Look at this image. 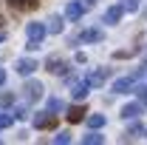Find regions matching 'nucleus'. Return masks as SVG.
Masks as SVG:
<instances>
[{"mask_svg":"<svg viewBox=\"0 0 147 145\" xmlns=\"http://www.w3.org/2000/svg\"><path fill=\"white\" fill-rule=\"evenodd\" d=\"M26 31H28V46H26V49H31V51L40 49V43H42V37H45V26H42V23H28Z\"/></svg>","mask_w":147,"mask_h":145,"instance_id":"obj_1","label":"nucleus"},{"mask_svg":"<svg viewBox=\"0 0 147 145\" xmlns=\"http://www.w3.org/2000/svg\"><path fill=\"white\" fill-rule=\"evenodd\" d=\"M144 74V68H139L136 74H130V77H122V80H116L113 83V94H127L130 88H133V83H136V77H142Z\"/></svg>","mask_w":147,"mask_h":145,"instance_id":"obj_2","label":"nucleus"},{"mask_svg":"<svg viewBox=\"0 0 147 145\" xmlns=\"http://www.w3.org/2000/svg\"><path fill=\"white\" fill-rule=\"evenodd\" d=\"M34 128H40V131L57 128V117L51 114V111H42V114H37V117H34Z\"/></svg>","mask_w":147,"mask_h":145,"instance_id":"obj_3","label":"nucleus"},{"mask_svg":"<svg viewBox=\"0 0 147 145\" xmlns=\"http://www.w3.org/2000/svg\"><path fill=\"white\" fill-rule=\"evenodd\" d=\"M85 114H88L85 105H71L65 117H68V122H71V125H76V122H82V120H85Z\"/></svg>","mask_w":147,"mask_h":145,"instance_id":"obj_4","label":"nucleus"},{"mask_svg":"<svg viewBox=\"0 0 147 145\" xmlns=\"http://www.w3.org/2000/svg\"><path fill=\"white\" fill-rule=\"evenodd\" d=\"M45 68L51 74H65L68 71V63H62L59 57H48V63H45Z\"/></svg>","mask_w":147,"mask_h":145,"instance_id":"obj_5","label":"nucleus"},{"mask_svg":"<svg viewBox=\"0 0 147 145\" xmlns=\"http://www.w3.org/2000/svg\"><path fill=\"white\" fill-rule=\"evenodd\" d=\"M88 88H91V83H88V80H76V83H74V88H71V94L76 97V100H85V97H88Z\"/></svg>","mask_w":147,"mask_h":145,"instance_id":"obj_6","label":"nucleus"},{"mask_svg":"<svg viewBox=\"0 0 147 145\" xmlns=\"http://www.w3.org/2000/svg\"><path fill=\"white\" fill-rule=\"evenodd\" d=\"M26 97H28V103L40 100V97H42V85L34 83V80H31V83H26Z\"/></svg>","mask_w":147,"mask_h":145,"instance_id":"obj_7","label":"nucleus"},{"mask_svg":"<svg viewBox=\"0 0 147 145\" xmlns=\"http://www.w3.org/2000/svg\"><path fill=\"white\" fill-rule=\"evenodd\" d=\"M122 117H125V120H139V117H142V103L125 105V108H122Z\"/></svg>","mask_w":147,"mask_h":145,"instance_id":"obj_8","label":"nucleus"},{"mask_svg":"<svg viewBox=\"0 0 147 145\" xmlns=\"http://www.w3.org/2000/svg\"><path fill=\"white\" fill-rule=\"evenodd\" d=\"M37 68V60H31V57H23V60H17V71L26 77V74H31Z\"/></svg>","mask_w":147,"mask_h":145,"instance_id":"obj_9","label":"nucleus"},{"mask_svg":"<svg viewBox=\"0 0 147 145\" xmlns=\"http://www.w3.org/2000/svg\"><path fill=\"white\" fill-rule=\"evenodd\" d=\"M102 37H105L102 29H88V31H82V34H79V40H85V43H99Z\"/></svg>","mask_w":147,"mask_h":145,"instance_id":"obj_10","label":"nucleus"},{"mask_svg":"<svg viewBox=\"0 0 147 145\" xmlns=\"http://www.w3.org/2000/svg\"><path fill=\"white\" fill-rule=\"evenodd\" d=\"M82 12H85V3H68V9H65V14H68L71 20H79Z\"/></svg>","mask_w":147,"mask_h":145,"instance_id":"obj_11","label":"nucleus"},{"mask_svg":"<svg viewBox=\"0 0 147 145\" xmlns=\"http://www.w3.org/2000/svg\"><path fill=\"white\" fill-rule=\"evenodd\" d=\"M119 17H122V6H110L108 12H105V23H119Z\"/></svg>","mask_w":147,"mask_h":145,"instance_id":"obj_12","label":"nucleus"},{"mask_svg":"<svg viewBox=\"0 0 147 145\" xmlns=\"http://www.w3.org/2000/svg\"><path fill=\"white\" fill-rule=\"evenodd\" d=\"M9 6L11 9H37L40 0H9Z\"/></svg>","mask_w":147,"mask_h":145,"instance_id":"obj_13","label":"nucleus"},{"mask_svg":"<svg viewBox=\"0 0 147 145\" xmlns=\"http://www.w3.org/2000/svg\"><path fill=\"white\" fill-rule=\"evenodd\" d=\"M108 77H110V71H108V68H102V71L91 74V77H88V83H91V85H102V83H105Z\"/></svg>","mask_w":147,"mask_h":145,"instance_id":"obj_14","label":"nucleus"},{"mask_svg":"<svg viewBox=\"0 0 147 145\" xmlns=\"http://www.w3.org/2000/svg\"><path fill=\"white\" fill-rule=\"evenodd\" d=\"M45 31H51V34H59L62 31V17H51L48 20V29Z\"/></svg>","mask_w":147,"mask_h":145,"instance_id":"obj_15","label":"nucleus"},{"mask_svg":"<svg viewBox=\"0 0 147 145\" xmlns=\"http://www.w3.org/2000/svg\"><path fill=\"white\" fill-rule=\"evenodd\" d=\"M102 140H105V137H102V134H96V128H91V134H88L82 142H85V145H99Z\"/></svg>","mask_w":147,"mask_h":145,"instance_id":"obj_16","label":"nucleus"},{"mask_svg":"<svg viewBox=\"0 0 147 145\" xmlns=\"http://www.w3.org/2000/svg\"><path fill=\"white\" fill-rule=\"evenodd\" d=\"M62 108H65V103H62L59 97H51V100H48V111H51V114H57V111H62Z\"/></svg>","mask_w":147,"mask_h":145,"instance_id":"obj_17","label":"nucleus"},{"mask_svg":"<svg viewBox=\"0 0 147 145\" xmlns=\"http://www.w3.org/2000/svg\"><path fill=\"white\" fill-rule=\"evenodd\" d=\"M122 12H139V0H122Z\"/></svg>","mask_w":147,"mask_h":145,"instance_id":"obj_18","label":"nucleus"},{"mask_svg":"<svg viewBox=\"0 0 147 145\" xmlns=\"http://www.w3.org/2000/svg\"><path fill=\"white\" fill-rule=\"evenodd\" d=\"M88 125L91 128H102L105 125V117H102V114H93V117H88Z\"/></svg>","mask_w":147,"mask_h":145,"instance_id":"obj_19","label":"nucleus"},{"mask_svg":"<svg viewBox=\"0 0 147 145\" xmlns=\"http://www.w3.org/2000/svg\"><path fill=\"white\" fill-rule=\"evenodd\" d=\"M14 122V114H0V128H9Z\"/></svg>","mask_w":147,"mask_h":145,"instance_id":"obj_20","label":"nucleus"},{"mask_svg":"<svg viewBox=\"0 0 147 145\" xmlns=\"http://www.w3.org/2000/svg\"><path fill=\"white\" fill-rule=\"evenodd\" d=\"M142 131H144V128L139 125V122H133V125L127 128V134H125V137H139V134H142Z\"/></svg>","mask_w":147,"mask_h":145,"instance_id":"obj_21","label":"nucleus"},{"mask_svg":"<svg viewBox=\"0 0 147 145\" xmlns=\"http://www.w3.org/2000/svg\"><path fill=\"white\" fill-rule=\"evenodd\" d=\"M136 94H139V103H142V105H147V85H139V88H136Z\"/></svg>","mask_w":147,"mask_h":145,"instance_id":"obj_22","label":"nucleus"},{"mask_svg":"<svg viewBox=\"0 0 147 145\" xmlns=\"http://www.w3.org/2000/svg\"><path fill=\"white\" fill-rule=\"evenodd\" d=\"M54 142H59V145L71 142V134H68V131H62V134H57V137H54Z\"/></svg>","mask_w":147,"mask_h":145,"instance_id":"obj_23","label":"nucleus"},{"mask_svg":"<svg viewBox=\"0 0 147 145\" xmlns=\"http://www.w3.org/2000/svg\"><path fill=\"white\" fill-rule=\"evenodd\" d=\"M26 117H28V108H26V105H20V108L14 111V120H26Z\"/></svg>","mask_w":147,"mask_h":145,"instance_id":"obj_24","label":"nucleus"},{"mask_svg":"<svg viewBox=\"0 0 147 145\" xmlns=\"http://www.w3.org/2000/svg\"><path fill=\"white\" fill-rule=\"evenodd\" d=\"M14 103V94H0V105H11Z\"/></svg>","mask_w":147,"mask_h":145,"instance_id":"obj_25","label":"nucleus"},{"mask_svg":"<svg viewBox=\"0 0 147 145\" xmlns=\"http://www.w3.org/2000/svg\"><path fill=\"white\" fill-rule=\"evenodd\" d=\"M3 83H6V71L0 68V85H3Z\"/></svg>","mask_w":147,"mask_h":145,"instance_id":"obj_26","label":"nucleus"},{"mask_svg":"<svg viewBox=\"0 0 147 145\" xmlns=\"http://www.w3.org/2000/svg\"><path fill=\"white\" fill-rule=\"evenodd\" d=\"M93 3H96V0H85V9H88V6H93Z\"/></svg>","mask_w":147,"mask_h":145,"instance_id":"obj_27","label":"nucleus"},{"mask_svg":"<svg viewBox=\"0 0 147 145\" xmlns=\"http://www.w3.org/2000/svg\"><path fill=\"white\" fill-rule=\"evenodd\" d=\"M3 40H6V31H0V43H3Z\"/></svg>","mask_w":147,"mask_h":145,"instance_id":"obj_28","label":"nucleus"},{"mask_svg":"<svg viewBox=\"0 0 147 145\" xmlns=\"http://www.w3.org/2000/svg\"><path fill=\"white\" fill-rule=\"evenodd\" d=\"M0 26H3V14H0Z\"/></svg>","mask_w":147,"mask_h":145,"instance_id":"obj_29","label":"nucleus"},{"mask_svg":"<svg viewBox=\"0 0 147 145\" xmlns=\"http://www.w3.org/2000/svg\"><path fill=\"white\" fill-rule=\"evenodd\" d=\"M144 14H147V9H144Z\"/></svg>","mask_w":147,"mask_h":145,"instance_id":"obj_30","label":"nucleus"}]
</instances>
